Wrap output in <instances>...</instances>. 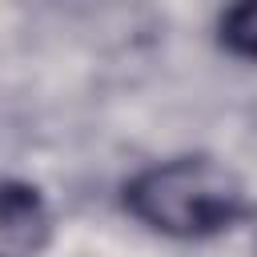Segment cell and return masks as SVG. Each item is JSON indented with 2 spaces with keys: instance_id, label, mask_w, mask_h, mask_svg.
<instances>
[{
  "instance_id": "1",
  "label": "cell",
  "mask_w": 257,
  "mask_h": 257,
  "mask_svg": "<svg viewBox=\"0 0 257 257\" xmlns=\"http://www.w3.org/2000/svg\"><path fill=\"white\" fill-rule=\"evenodd\" d=\"M120 209L157 237L213 241L249 213V189L225 161L181 153L137 169L120 185Z\"/></svg>"
},
{
  "instance_id": "3",
  "label": "cell",
  "mask_w": 257,
  "mask_h": 257,
  "mask_svg": "<svg viewBox=\"0 0 257 257\" xmlns=\"http://www.w3.org/2000/svg\"><path fill=\"white\" fill-rule=\"evenodd\" d=\"M217 40L229 56L257 60V0H229L217 20Z\"/></svg>"
},
{
  "instance_id": "2",
  "label": "cell",
  "mask_w": 257,
  "mask_h": 257,
  "mask_svg": "<svg viewBox=\"0 0 257 257\" xmlns=\"http://www.w3.org/2000/svg\"><path fill=\"white\" fill-rule=\"evenodd\" d=\"M56 237V213L40 185L0 177V257H44Z\"/></svg>"
}]
</instances>
